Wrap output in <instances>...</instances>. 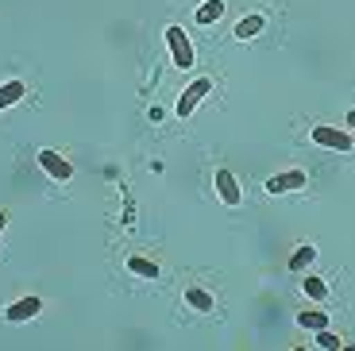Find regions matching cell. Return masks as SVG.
Wrapping results in <instances>:
<instances>
[{
    "label": "cell",
    "instance_id": "obj_1",
    "mask_svg": "<svg viewBox=\"0 0 355 351\" xmlns=\"http://www.w3.org/2000/svg\"><path fill=\"white\" fill-rule=\"evenodd\" d=\"M166 46H170V58H174L178 70H189L193 66V43H189V35L178 24L166 27Z\"/></svg>",
    "mask_w": 355,
    "mask_h": 351
},
{
    "label": "cell",
    "instance_id": "obj_2",
    "mask_svg": "<svg viewBox=\"0 0 355 351\" xmlns=\"http://www.w3.org/2000/svg\"><path fill=\"white\" fill-rule=\"evenodd\" d=\"M209 93H213V81H209V78L189 81V85L182 89V97H178V120H189V116H193V108L201 105Z\"/></svg>",
    "mask_w": 355,
    "mask_h": 351
},
{
    "label": "cell",
    "instance_id": "obj_3",
    "mask_svg": "<svg viewBox=\"0 0 355 351\" xmlns=\"http://www.w3.org/2000/svg\"><path fill=\"white\" fill-rule=\"evenodd\" d=\"M39 166H43L54 182H70V178H73V162H70V158H62L58 151H51V147L39 151Z\"/></svg>",
    "mask_w": 355,
    "mask_h": 351
},
{
    "label": "cell",
    "instance_id": "obj_4",
    "mask_svg": "<svg viewBox=\"0 0 355 351\" xmlns=\"http://www.w3.org/2000/svg\"><path fill=\"white\" fill-rule=\"evenodd\" d=\"M305 182H309V178H305V170H286V174H270V178H266V194H270V197H282V194H293V189H302Z\"/></svg>",
    "mask_w": 355,
    "mask_h": 351
},
{
    "label": "cell",
    "instance_id": "obj_5",
    "mask_svg": "<svg viewBox=\"0 0 355 351\" xmlns=\"http://www.w3.org/2000/svg\"><path fill=\"white\" fill-rule=\"evenodd\" d=\"M313 143H317V147H332V151H352L355 147L352 135L340 132V128H329V123H317V128H313Z\"/></svg>",
    "mask_w": 355,
    "mask_h": 351
},
{
    "label": "cell",
    "instance_id": "obj_6",
    "mask_svg": "<svg viewBox=\"0 0 355 351\" xmlns=\"http://www.w3.org/2000/svg\"><path fill=\"white\" fill-rule=\"evenodd\" d=\"M216 194H220V201L228 205V209H240V201H243V189H240V182H236V174L232 170H216Z\"/></svg>",
    "mask_w": 355,
    "mask_h": 351
},
{
    "label": "cell",
    "instance_id": "obj_7",
    "mask_svg": "<svg viewBox=\"0 0 355 351\" xmlns=\"http://www.w3.org/2000/svg\"><path fill=\"white\" fill-rule=\"evenodd\" d=\"M39 309H43V301H39V298H19V301H12V305L4 309V316H8L12 325H19V320L39 316Z\"/></svg>",
    "mask_w": 355,
    "mask_h": 351
},
{
    "label": "cell",
    "instance_id": "obj_8",
    "mask_svg": "<svg viewBox=\"0 0 355 351\" xmlns=\"http://www.w3.org/2000/svg\"><path fill=\"white\" fill-rule=\"evenodd\" d=\"M186 305L193 309V313H213V293L201 290V286H189V290H186Z\"/></svg>",
    "mask_w": 355,
    "mask_h": 351
},
{
    "label": "cell",
    "instance_id": "obj_9",
    "mask_svg": "<svg viewBox=\"0 0 355 351\" xmlns=\"http://www.w3.org/2000/svg\"><path fill=\"white\" fill-rule=\"evenodd\" d=\"M263 27H266V19L259 16V12H255V16H243L240 24H236V39H240V43H248V39H255Z\"/></svg>",
    "mask_w": 355,
    "mask_h": 351
},
{
    "label": "cell",
    "instance_id": "obj_10",
    "mask_svg": "<svg viewBox=\"0 0 355 351\" xmlns=\"http://www.w3.org/2000/svg\"><path fill=\"white\" fill-rule=\"evenodd\" d=\"M24 93H27L24 81H4V85H0V108L19 105V101H24Z\"/></svg>",
    "mask_w": 355,
    "mask_h": 351
},
{
    "label": "cell",
    "instance_id": "obj_11",
    "mask_svg": "<svg viewBox=\"0 0 355 351\" xmlns=\"http://www.w3.org/2000/svg\"><path fill=\"white\" fill-rule=\"evenodd\" d=\"M220 16H224V0H205L201 8H197V24H205V27L216 24Z\"/></svg>",
    "mask_w": 355,
    "mask_h": 351
},
{
    "label": "cell",
    "instance_id": "obj_12",
    "mask_svg": "<svg viewBox=\"0 0 355 351\" xmlns=\"http://www.w3.org/2000/svg\"><path fill=\"white\" fill-rule=\"evenodd\" d=\"M128 271L139 274V278H159V263L143 259V255H132V259H128Z\"/></svg>",
    "mask_w": 355,
    "mask_h": 351
},
{
    "label": "cell",
    "instance_id": "obj_13",
    "mask_svg": "<svg viewBox=\"0 0 355 351\" xmlns=\"http://www.w3.org/2000/svg\"><path fill=\"white\" fill-rule=\"evenodd\" d=\"M297 325H302V328H313V332H320V328H329V313H324V309L297 313Z\"/></svg>",
    "mask_w": 355,
    "mask_h": 351
},
{
    "label": "cell",
    "instance_id": "obj_14",
    "mask_svg": "<svg viewBox=\"0 0 355 351\" xmlns=\"http://www.w3.org/2000/svg\"><path fill=\"white\" fill-rule=\"evenodd\" d=\"M302 286H305V293H309L313 301H329V282L324 278H305Z\"/></svg>",
    "mask_w": 355,
    "mask_h": 351
},
{
    "label": "cell",
    "instance_id": "obj_15",
    "mask_svg": "<svg viewBox=\"0 0 355 351\" xmlns=\"http://www.w3.org/2000/svg\"><path fill=\"white\" fill-rule=\"evenodd\" d=\"M313 259H317V247H302V251H293L290 255V271H305Z\"/></svg>",
    "mask_w": 355,
    "mask_h": 351
},
{
    "label": "cell",
    "instance_id": "obj_16",
    "mask_svg": "<svg viewBox=\"0 0 355 351\" xmlns=\"http://www.w3.org/2000/svg\"><path fill=\"white\" fill-rule=\"evenodd\" d=\"M317 348H324V351L332 348V351H336V348H340V336L329 332V328H320V332H317Z\"/></svg>",
    "mask_w": 355,
    "mask_h": 351
},
{
    "label": "cell",
    "instance_id": "obj_17",
    "mask_svg": "<svg viewBox=\"0 0 355 351\" xmlns=\"http://www.w3.org/2000/svg\"><path fill=\"white\" fill-rule=\"evenodd\" d=\"M4 224H8V212H0V236H4Z\"/></svg>",
    "mask_w": 355,
    "mask_h": 351
},
{
    "label": "cell",
    "instance_id": "obj_18",
    "mask_svg": "<svg viewBox=\"0 0 355 351\" xmlns=\"http://www.w3.org/2000/svg\"><path fill=\"white\" fill-rule=\"evenodd\" d=\"M347 123H352V128H355V108H352V112H347Z\"/></svg>",
    "mask_w": 355,
    "mask_h": 351
},
{
    "label": "cell",
    "instance_id": "obj_19",
    "mask_svg": "<svg viewBox=\"0 0 355 351\" xmlns=\"http://www.w3.org/2000/svg\"><path fill=\"white\" fill-rule=\"evenodd\" d=\"M352 143H355V135H352Z\"/></svg>",
    "mask_w": 355,
    "mask_h": 351
}]
</instances>
